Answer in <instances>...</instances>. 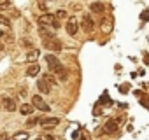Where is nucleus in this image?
Wrapping results in <instances>:
<instances>
[{
  "mask_svg": "<svg viewBox=\"0 0 149 140\" xmlns=\"http://www.w3.org/2000/svg\"><path fill=\"white\" fill-rule=\"evenodd\" d=\"M46 63H47V68H49V72H51V74H56L58 70L63 68L61 63H60V60H58L54 54H47V56H46Z\"/></svg>",
  "mask_w": 149,
  "mask_h": 140,
  "instance_id": "1",
  "label": "nucleus"
},
{
  "mask_svg": "<svg viewBox=\"0 0 149 140\" xmlns=\"http://www.w3.org/2000/svg\"><path fill=\"white\" fill-rule=\"evenodd\" d=\"M77 18L76 16H68V21H67V33L70 35V37H76L77 35Z\"/></svg>",
  "mask_w": 149,
  "mask_h": 140,
  "instance_id": "2",
  "label": "nucleus"
},
{
  "mask_svg": "<svg viewBox=\"0 0 149 140\" xmlns=\"http://www.w3.org/2000/svg\"><path fill=\"white\" fill-rule=\"evenodd\" d=\"M32 105H33L35 109L42 110V112H49V110H51V109H49V105L44 102V98H42L40 95H35V96L32 98Z\"/></svg>",
  "mask_w": 149,
  "mask_h": 140,
  "instance_id": "3",
  "label": "nucleus"
},
{
  "mask_svg": "<svg viewBox=\"0 0 149 140\" xmlns=\"http://www.w3.org/2000/svg\"><path fill=\"white\" fill-rule=\"evenodd\" d=\"M81 28H83L84 32H91V30L95 28V21L91 19L90 14H84V16L81 18Z\"/></svg>",
  "mask_w": 149,
  "mask_h": 140,
  "instance_id": "4",
  "label": "nucleus"
},
{
  "mask_svg": "<svg viewBox=\"0 0 149 140\" xmlns=\"http://www.w3.org/2000/svg\"><path fill=\"white\" fill-rule=\"evenodd\" d=\"M44 47L47 49V51H61V42L54 37V39H49V40H44Z\"/></svg>",
  "mask_w": 149,
  "mask_h": 140,
  "instance_id": "5",
  "label": "nucleus"
},
{
  "mask_svg": "<svg viewBox=\"0 0 149 140\" xmlns=\"http://www.w3.org/2000/svg\"><path fill=\"white\" fill-rule=\"evenodd\" d=\"M53 18H54V14H40V16L37 18V23H39L40 28H46V26H51Z\"/></svg>",
  "mask_w": 149,
  "mask_h": 140,
  "instance_id": "6",
  "label": "nucleus"
},
{
  "mask_svg": "<svg viewBox=\"0 0 149 140\" xmlns=\"http://www.w3.org/2000/svg\"><path fill=\"white\" fill-rule=\"evenodd\" d=\"M39 124H40L42 128H54V126L60 124V119H58V117H42V119L39 121Z\"/></svg>",
  "mask_w": 149,
  "mask_h": 140,
  "instance_id": "7",
  "label": "nucleus"
},
{
  "mask_svg": "<svg viewBox=\"0 0 149 140\" xmlns=\"http://www.w3.org/2000/svg\"><path fill=\"white\" fill-rule=\"evenodd\" d=\"M2 105H4V109H6L7 112H14V110L18 109L14 98H11V96H4V98H2Z\"/></svg>",
  "mask_w": 149,
  "mask_h": 140,
  "instance_id": "8",
  "label": "nucleus"
},
{
  "mask_svg": "<svg viewBox=\"0 0 149 140\" xmlns=\"http://www.w3.org/2000/svg\"><path fill=\"white\" fill-rule=\"evenodd\" d=\"M118 130H119V126H118V121H114V119H109V121L105 123V133H107V135H116V133H118Z\"/></svg>",
  "mask_w": 149,
  "mask_h": 140,
  "instance_id": "9",
  "label": "nucleus"
},
{
  "mask_svg": "<svg viewBox=\"0 0 149 140\" xmlns=\"http://www.w3.org/2000/svg\"><path fill=\"white\" fill-rule=\"evenodd\" d=\"M90 11L93 14H102V12H105V4L104 2H93L90 6Z\"/></svg>",
  "mask_w": 149,
  "mask_h": 140,
  "instance_id": "10",
  "label": "nucleus"
},
{
  "mask_svg": "<svg viewBox=\"0 0 149 140\" xmlns=\"http://www.w3.org/2000/svg\"><path fill=\"white\" fill-rule=\"evenodd\" d=\"M39 72H40V67L35 63V65H30V67H28L26 76H28V77H35V76H39Z\"/></svg>",
  "mask_w": 149,
  "mask_h": 140,
  "instance_id": "11",
  "label": "nucleus"
},
{
  "mask_svg": "<svg viewBox=\"0 0 149 140\" xmlns=\"http://www.w3.org/2000/svg\"><path fill=\"white\" fill-rule=\"evenodd\" d=\"M37 88H39V91H40V93H49V91H51V86H49L44 79H40V81L37 82Z\"/></svg>",
  "mask_w": 149,
  "mask_h": 140,
  "instance_id": "12",
  "label": "nucleus"
},
{
  "mask_svg": "<svg viewBox=\"0 0 149 140\" xmlns=\"http://www.w3.org/2000/svg\"><path fill=\"white\" fill-rule=\"evenodd\" d=\"M19 112H21L23 116H30V114L33 112V105H30V103H21Z\"/></svg>",
  "mask_w": 149,
  "mask_h": 140,
  "instance_id": "13",
  "label": "nucleus"
},
{
  "mask_svg": "<svg viewBox=\"0 0 149 140\" xmlns=\"http://www.w3.org/2000/svg\"><path fill=\"white\" fill-rule=\"evenodd\" d=\"M39 33H40V37H42L44 40H49V39H54V32H49L47 28H40V30H39Z\"/></svg>",
  "mask_w": 149,
  "mask_h": 140,
  "instance_id": "14",
  "label": "nucleus"
},
{
  "mask_svg": "<svg viewBox=\"0 0 149 140\" xmlns=\"http://www.w3.org/2000/svg\"><path fill=\"white\" fill-rule=\"evenodd\" d=\"M39 54H40V53H39L37 49H33V51H30V53L26 54V61H35V60L39 58Z\"/></svg>",
  "mask_w": 149,
  "mask_h": 140,
  "instance_id": "15",
  "label": "nucleus"
},
{
  "mask_svg": "<svg viewBox=\"0 0 149 140\" xmlns=\"http://www.w3.org/2000/svg\"><path fill=\"white\" fill-rule=\"evenodd\" d=\"M13 138H14V140H26V138H28V133H26V131H18V133H14Z\"/></svg>",
  "mask_w": 149,
  "mask_h": 140,
  "instance_id": "16",
  "label": "nucleus"
},
{
  "mask_svg": "<svg viewBox=\"0 0 149 140\" xmlns=\"http://www.w3.org/2000/svg\"><path fill=\"white\" fill-rule=\"evenodd\" d=\"M42 79H44L49 86H54V84H56V79H54L53 76H49V74H44V77H42Z\"/></svg>",
  "mask_w": 149,
  "mask_h": 140,
  "instance_id": "17",
  "label": "nucleus"
},
{
  "mask_svg": "<svg viewBox=\"0 0 149 140\" xmlns=\"http://www.w3.org/2000/svg\"><path fill=\"white\" fill-rule=\"evenodd\" d=\"M56 76H58V81H65L68 74H67V70H65V68H61V70H58V72H56Z\"/></svg>",
  "mask_w": 149,
  "mask_h": 140,
  "instance_id": "18",
  "label": "nucleus"
},
{
  "mask_svg": "<svg viewBox=\"0 0 149 140\" xmlns=\"http://www.w3.org/2000/svg\"><path fill=\"white\" fill-rule=\"evenodd\" d=\"M0 25H4V26H11V19L4 14H0Z\"/></svg>",
  "mask_w": 149,
  "mask_h": 140,
  "instance_id": "19",
  "label": "nucleus"
},
{
  "mask_svg": "<svg viewBox=\"0 0 149 140\" xmlns=\"http://www.w3.org/2000/svg\"><path fill=\"white\" fill-rule=\"evenodd\" d=\"M51 28H53V30H58V28H60V18H56V14H54V18H53Z\"/></svg>",
  "mask_w": 149,
  "mask_h": 140,
  "instance_id": "20",
  "label": "nucleus"
},
{
  "mask_svg": "<svg viewBox=\"0 0 149 140\" xmlns=\"http://www.w3.org/2000/svg\"><path fill=\"white\" fill-rule=\"evenodd\" d=\"M39 121H40V119H39V117H30V119H28V123H26V124H28V126H35V124H39Z\"/></svg>",
  "mask_w": 149,
  "mask_h": 140,
  "instance_id": "21",
  "label": "nucleus"
},
{
  "mask_svg": "<svg viewBox=\"0 0 149 140\" xmlns=\"http://www.w3.org/2000/svg\"><path fill=\"white\" fill-rule=\"evenodd\" d=\"M56 18H67V11H56Z\"/></svg>",
  "mask_w": 149,
  "mask_h": 140,
  "instance_id": "22",
  "label": "nucleus"
},
{
  "mask_svg": "<svg viewBox=\"0 0 149 140\" xmlns=\"http://www.w3.org/2000/svg\"><path fill=\"white\" fill-rule=\"evenodd\" d=\"M11 6V2H9V0H6V2H2V4H0V9H7Z\"/></svg>",
  "mask_w": 149,
  "mask_h": 140,
  "instance_id": "23",
  "label": "nucleus"
},
{
  "mask_svg": "<svg viewBox=\"0 0 149 140\" xmlns=\"http://www.w3.org/2000/svg\"><path fill=\"white\" fill-rule=\"evenodd\" d=\"M21 44H23V46H25V47H32V42H30V40H23V42H21Z\"/></svg>",
  "mask_w": 149,
  "mask_h": 140,
  "instance_id": "24",
  "label": "nucleus"
},
{
  "mask_svg": "<svg viewBox=\"0 0 149 140\" xmlns=\"http://www.w3.org/2000/svg\"><path fill=\"white\" fill-rule=\"evenodd\" d=\"M44 140H54V137L53 135H44Z\"/></svg>",
  "mask_w": 149,
  "mask_h": 140,
  "instance_id": "25",
  "label": "nucleus"
},
{
  "mask_svg": "<svg viewBox=\"0 0 149 140\" xmlns=\"http://www.w3.org/2000/svg\"><path fill=\"white\" fill-rule=\"evenodd\" d=\"M144 19H149V12H144V16H142Z\"/></svg>",
  "mask_w": 149,
  "mask_h": 140,
  "instance_id": "26",
  "label": "nucleus"
},
{
  "mask_svg": "<svg viewBox=\"0 0 149 140\" xmlns=\"http://www.w3.org/2000/svg\"><path fill=\"white\" fill-rule=\"evenodd\" d=\"M2 37H4V32H0V39H2Z\"/></svg>",
  "mask_w": 149,
  "mask_h": 140,
  "instance_id": "27",
  "label": "nucleus"
},
{
  "mask_svg": "<svg viewBox=\"0 0 149 140\" xmlns=\"http://www.w3.org/2000/svg\"><path fill=\"white\" fill-rule=\"evenodd\" d=\"M0 107H2V103H0Z\"/></svg>",
  "mask_w": 149,
  "mask_h": 140,
  "instance_id": "28",
  "label": "nucleus"
}]
</instances>
